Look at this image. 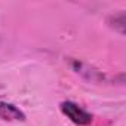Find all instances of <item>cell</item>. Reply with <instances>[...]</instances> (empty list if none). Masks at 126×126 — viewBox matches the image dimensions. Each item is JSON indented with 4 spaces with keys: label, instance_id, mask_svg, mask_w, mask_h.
<instances>
[{
    "label": "cell",
    "instance_id": "3957f363",
    "mask_svg": "<svg viewBox=\"0 0 126 126\" xmlns=\"http://www.w3.org/2000/svg\"><path fill=\"white\" fill-rule=\"evenodd\" d=\"M108 24L111 28H114L116 31H119L122 36L125 34V12L120 11L119 14H114L108 18Z\"/></svg>",
    "mask_w": 126,
    "mask_h": 126
},
{
    "label": "cell",
    "instance_id": "7a4b0ae2",
    "mask_svg": "<svg viewBox=\"0 0 126 126\" xmlns=\"http://www.w3.org/2000/svg\"><path fill=\"white\" fill-rule=\"evenodd\" d=\"M0 119L5 122H24L25 114L16 105L0 101Z\"/></svg>",
    "mask_w": 126,
    "mask_h": 126
},
{
    "label": "cell",
    "instance_id": "6da1fadb",
    "mask_svg": "<svg viewBox=\"0 0 126 126\" xmlns=\"http://www.w3.org/2000/svg\"><path fill=\"white\" fill-rule=\"evenodd\" d=\"M62 114H64L67 119H70L74 125H79V126H86L89 123H92V114L88 113L86 110H83L82 107H79L77 104L71 102V101H64L61 102L59 105Z\"/></svg>",
    "mask_w": 126,
    "mask_h": 126
}]
</instances>
